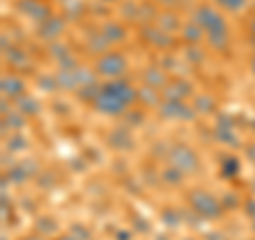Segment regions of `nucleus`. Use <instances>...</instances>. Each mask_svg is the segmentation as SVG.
Returning a JSON list of instances; mask_svg holds the SVG:
<instances>
[{
	"instance_id": "nucleus-1",
	"label": "nucleus",
	"mask_w": 255,
	"mask_h": 240,
	"mask_svg": "<svg viewBox=\"0 0 255 240\" xmlns=\"http://www.w3.org/2000/svg\"><path fill=\"white\" fill-rule=\"evenodd\" d=\"M217 2L221 6H226V9H230V11H238V9H243L249 0H217Z\"/></svg>"
},
{
	"instance_id": "nucleus-2",
	"label": "nucleus",
	"mask_w": 255,
	"mask_h": 240,
	"mask_svg": "<svg viewBox=\"0 0 255 240\" xmlns=\"http://www.w3.org/2000/svg\"><path fill=\"white\" fill-rule=\"evenodd\" d=\"M157 2H172V0H157Z\"/></svg>"
}]
</instances>
